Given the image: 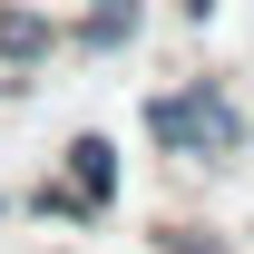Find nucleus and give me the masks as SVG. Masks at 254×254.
<instances>
[{
    "label": "nucleus",
    "mask_w": 254,
    "mask_h": 254,
    "mask_svg": "<svg viewBox=\"0 0 254 254\" xmlns=\"http://www.w3.org/2000/svg\"><path fill=\"white\" fill-rule=\"evenodd\" d=\"M137 30H147V0H88V10L59 30V49H78V59H108V49H127Z\"/></svg>",
    "instance_id": "obj_2"
},
{
    "label": "nucleus",
    "mask_w": 254,
    "mask_h": 254,
    "mask_svg": "<svg viewBox=\"0 0 254 254\" xmlns=\"http://www.w3.org/2000/svg\"><path fill=\"white\" fill-rule=\"evenodd\" d=\"M20 205H30V215H49V225H98L88 205H78V195L59 186V176H49V186H30V195H20Z\"/></svg>",
    "instance_id": "obj_5"
},
{
    "label": "nucleus",
    "mask_w": 254,
    "mask_h": 254,
    "mask_svg": "<svg viewBox=\"0 0 254 254\" xmlns=\"http://www.w3.org/2000/svg\"><path fill=\"white\" fill-rule=\"evenodd\" d=\"M0 215H10V195H0Z\"/></svg>",
    "instance_id": "obj_8"
},
{
    "label": "nucleus",
    "mask_w": 254,
    "mask_h": 254,
    "mask_svg": "<svg viewBox=\"0 0 254 254\" xmlns=\"http://www.w3.org/2000/svg\"><path fill=\"white\" fill-rule=\"evenodd\" d=\"M59 186L78 195L88 215H108V205H118V147H108V137H68L59 147Z\"/></svg>",
    "instance_id": "obj_3"
},
{
    "label": "nucleus",
    "mask_w": 254,
    "mask_h": 254,
    "mask_svg": "<svg viewBox=\"0 0 254 254\" xmlns=\"http://www.w3.org/2000/svg\"><path fill=\"white\" fill-rule=\"evenodd\" d=\"M49 59H59V20L30 10V0H0V68L30 78V68H49Z\"/></svg>",
    "instance_id": "obj_4"
},
{
    "label": "nucleus",
    "mask_w": 254,
    "mask_h": 254,
    "mask_svg": "<svg viewBox=\"0 0 254 254\" xmlns=\"http://www.w3.org/2000/svg\"><path fill=\"white\" fill-rule=\"evenodd\" d=\"M176 10H186V20H215V0H176Z\"/></svg>",
    "instance_id": "obj_7"
},
{
    "label": "nucleus",
    "mask_w": 254,
    "mask_h": 254,
    "mask_svg": "<svg viewBox=\"0 0 254 254\" xmlns=\"http://www.w3.org/2000/svg\"><path fill=\"white\" fill-rule=\"evenodd\" d=\"M157 254H235V245L205 235V225H157Z\"/></svg>",
    "instance_id": "obj_6"
},
{
    "label": "nucleus",
    "mask_w": 254,
    "mask_h": 254,
    "mask_svg": "<svg viewBox=\"0 0 254 254\" xmlns=\"http://www.w3.org/2000/svg\"><path fill=\"white\" fill-rule=\"evenodd\" d=\"M147 137L186 166H235L245 157V108L225 78H186V88H157L147 98Z\"/></svg>",
    "instance_id": "obj_1"
}]
</instances>
